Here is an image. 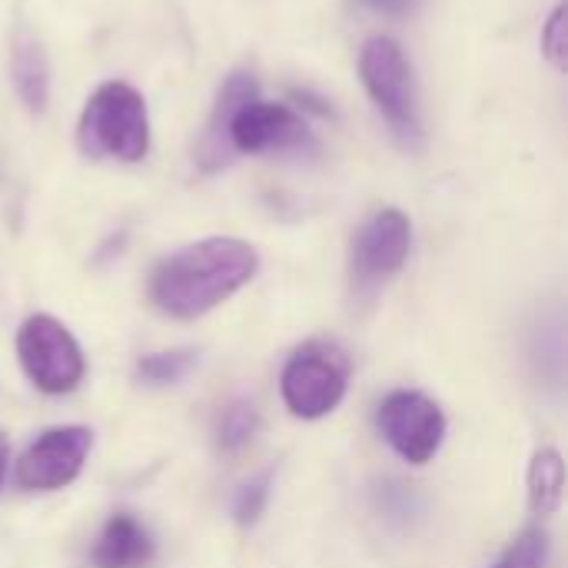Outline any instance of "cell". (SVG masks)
<instances>
[{
	"label": "cell",
	"mask_w": 568,
	"mask_h": 568,
	"mask_svg": "<svg viewBox=\"0 0 568 568\" xmlns=\"http://www.w3.org/2000/svg\"><path fill=\"white\" fill-rule=\"evenodd\" d=\"M93 446V433L87 426H57L47 429L37 443L27 446V453L17 459L13 479L27 493H53L70 486Z\"/></svg>",
	"instance_id": "7"
},
{
	"label": "cell",
	"mask_w": 568,
	"mask_h": 568,
	"mask_svg": "<svg viewBox=\"0 0 568 568\" xmlns=\"http://www.w3.org/2000/svg\"><path fill=\"white\" fill-rule=\"evenodd\" d=\"M376 426L383 439L393 446L396 456H403L413 466H426L443 439H446V416L439 403H433L423 393L413 389H396L379 403Z\"/></svg>",
	"instance_id": "6"
},
{
	"label": "cell",
	"mask_w": 568,
	"mask_h": 568,
	"mask_svg": "<svg viewBox=\"0 0 568 568\" xmlns=\"http://www.w3.org/2000/svg\"><path fill=\"white\" fill-rule=\"evenodd\" d=\"M266 499H270V473H263V476H256L253 483L240 486V493H236V499H233V516H236V523H240V526H253V523L263 516Z\"/></svg>",
	"instance_id": "17"
},
{
	"label": "cell",
	"mask_w": 568,
	"mask_h": 568,
	"mask_svg": "<svg viewBox=\"0 0 568 568\" xmlns=\"http://www.w3.org/2000/svg\"><path fill=\"white\" fill-rule=\"evenodd\" d=\"M409 240L413 226L406 213L379 210L376 216H369L353 243V280L359 286H373L399 273L409 256Z\"/></svg>",
	"instance_id": "8"
},
{
	"label": "cell",
	"mask_w": 568,
	"mask_h": 568,
	"mask_svg": "<svg viewBox=\"0 0 568 568\" xmlns=\"http://www.w3.org/2000/svg\"><path fill=\"white\" fill-rule=\"evenodd\" d=\"M17 356L27 379L47 396L73 393L87 373L80 343L60 320L47 313L23 320V326L17 329Z\"/></svg>",
	"instance_id": "3"
},
{
	"label": "cell",
	"mask_w": 568,
	"mask_h": 568,
	"mask_svg": "<svg viewBox=\"0 0 568 568\" xmlns=\"http://www.w3.org/2000/svg\"><path fill=\"white\" fill-rule=\"evenodd\" d=\"M359 73H363L369 97L393 123V130L406 143H416L419 140V113H416L413 73H409L403 47L389 37L366 40L363 53H359Z\"/></svg>",
	"instance_id": "5"
},
{
	"label": "cell",
	"mask_w": 568,
	"mask_h": 568,
	"mask_svg": "<svg viewBox=\"0 0 568 568\" xmlns=\"http://www.w3.org/2000/svg\"><path fill=\"white\" fill-rule=\"evenodd\" d=\"M260 270L250 243L233 236H210L190 243L156 263L150 276V300L173 320H196L233 293H240Z\"/></svg>",
	"instance_id": "1"
},
{
	"label": "cell",
	"mask_w": 568,
	"mask_h": 568,
	"mask_svg": "<svg viewBox=\"0 0 568 568\" xmlns=\"http://www.w3.org/2000/svg\"><path fill=\"white\" fill-rule=\"evenodd\" d=\"M549 559V536L542 529H526L493 568H546Z\"/></svg>",
	"instance_id": "16"
},
{
	"label": "cell",
	"mask_w": 568,
	"mask_h": 568,
	"mask_svg": "<svg viewBox=\"0 0 568 568\" xmlns=\"http://www.w3.org/2000/svg\"><path fill=\"white\" fill-rule=\"evenodd\" d=\"M150 559H153L150 532L126 513L113 516L93 546V566L97 568H143Z\"/></svg>",
	"instance_id": "11"
},
{
	"label": "cell",
	"mask_w": 568,
	"mask_h": 568,
	"mask_svg": "<svg viewBox=\"0 0 568 568\" xmlns=\"http://www.w3.org/2000/svg\"><path fill=\"white\" fill-rule=\"evenodd\" d=\"M346 359L326 343H306L296 349L280 376V393L296 419H323L346 396Z\"/></svg>",
	"instance_id": "4"
},
{
	"label": "cell",
	"mask_w": 568,
	"mask_h": 568,
	"mask_svg": "<svg viewBox=\"0 0 568 568\" xmlns=\"http://www.w3.org/2000/svg\"><path fill=\"white\" fill-rule=\"evenodd\" d=\"M566 463L556 449H539L529 466V506L536 516H552L562 506Z\"/></svg>",
	"instance_id": "13"
},
{
	"label": "cell",
	"mask_w": 568,
	"mask_h": 568,
	"mask_svg": "<svg viewBox=\"0 0 568 568\" xmlns=\"http://www.w3.org/2000/svg\"><path fill=\"white\" fill-rule=\"evenodd\" d=\"M250 100H256V80L250 73H243V70L230 73L226 83L220 87L216 106H213V113L206 120V133H203L200 150H196L200 153L196 160H200L203 170H220L230 160V153H233V146H230V120Z\"/></svg>",
	"instance_id": "10"
},
{
	"label": "cell",
	"mask_w": 568,
	"mask_h": 568,
	"mask_svg": "<svg viewBox=\"0 0 568 568\" xmlns=\"http://www.w3.org/2000/svg\"><path fill=\"white\" fill-rule=\"evenodd\" d=\"M7 463H10V443L0 436V486H3V476H7Z\"/></svg>",
	"instance_id": "19"
},
{
	"label": "cell",
	"mask_w": 568,
	"mask_h": 568,
	"mask_svg": "<svg viewBox=\"0 0 568 568\" xmlns=\"http://www.w3.org/2000/svg\"><path fill=\"white\" fill-rule=\"evenodd\" d=\"M77 146L93 160H143L150 150V116L143 97L120 80L97 87L80 113Z\"/></svg>",
	"instance_id": "2"
},
{
	"label": "cell",
	"mask_w": 568,
	"mask_h": 568,
	"mask_svg": "<svg viewBox=\"0 0 568 568\" xmlns=\"http://www.w3.org/2000/svg\"><path fill=\"white\" fill-rule=\"evenodd\" d=\"M303 120L283 103H243L230 120V146L240 153H270L303 143Z\"/></svg>",
	"instance_id": "9"
},
{
	"label": "cell",
	"mask_w": 568,
	"mask_h": 568,
	"mask_svg": "<svg viewBox=\"0 0 568 568\" xmlns=\"http://www.w3.org/2000/svg\"><path fill=\"white\" fill-rule=\"evenodd\" d=\"M542 53L559 67L566 70L568 63V37H566V3H559L542 30Z\"/></svg>",
	"instance_id": "18"
},
{
	"label": "cell",
	"mask_w": 568,
	"mask_h": 568,
	"mask_svg": "<svg viewBox=\"0 0 568 568\" xmlns=\"http://www.w3.org/2000/svg\"><path fill=\"white\" fill-rule=\"evenodd\" d=\"M10 73H13V87H17L23 106L30 113H40L47 106V93H50V67H47V57L37 40H30V37L17 40Z\"/></svg>",
	"instance_id": "12"
},
{
	"label": "cell",
	"mask_w": 568,
	"mask_h": 568,
	"mask_svg": "<svg viewBox=\"0 0 568 568\" xmlns=\"http://www.w3.org/2000/svg\"><path fill=\"white\" fill-rule=\"evenodd\" d=\"M193 366V353L186 349H173V353H153V356H143L136 363V376L150 386H166V383H176L190 373Z\"/></svg>",
	"instance_id": "15"
},
{
	"label": "cell",
	"mask_w": 568,
	"mask_h": 568,
	"mask_svg": "<svg viewBox=\"0 0 568 568\" xmlns=\"http://www.w3.org/2000/svg\"><path fill=\"white\" fill-rule=\"evenodd\" d=\"M256 429H260V416H256L253 403L233 399L216 416V446H220V453H226V456L243 453L253 443Z\"/></svg>",
	"instance_id": "14"
},
{
	"label": "cell",
	"mask_w": 568,
	"mask_h": 568,
	"mask_svg": "<svg viewBox=\"0 0 568 568\" xmlns=\"http://www.w3.org/2000/svg\"><path fill=\"white\" fill-rule=\"evenodd\" d=\"M363 3H369L376 10H399V7H406V0H363Z\"/></svg>",
	"instance_id": "20"
}]
</instances>
